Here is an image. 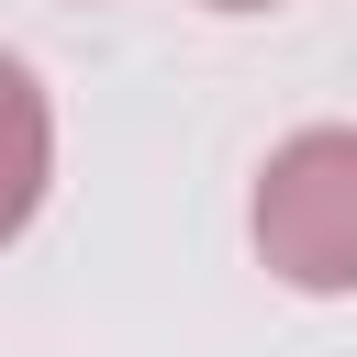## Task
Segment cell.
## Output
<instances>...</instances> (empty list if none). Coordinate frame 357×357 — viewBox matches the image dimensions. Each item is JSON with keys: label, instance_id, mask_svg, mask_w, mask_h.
<instances>
[{"label": "cell", "instance_id": "obj_1", "mask_svg": "<svg viewBox=\"0 0 357 357\" xmlns=\"http://www.w3.org/2000/svg\"><path fill=\"white\" fill-rule=\"evenodd\" d=\"M245 223L290 290H312V301L357 290V123H312V134L268 145Z\"/></svg>", "mask_w": 357, "mask_h": 357}, {"label": "cell", "instance_id": "obj_2", "mask_svg": "<svg viewBox=\"0 0 357 357\" xmlns=\"http://www.w3.org/2000/svg\"><path fill=\"white\" fill-rule=\"evenodd\" d=\"M45 178H56V112H45V78L22 56H0V245L45 212Z\"/></svg>", "mask_w": 357, "mask_h": 357}, {"label": "cell", "instance_id": "obj_3", "mask_svg": "<svg viewBox=\"0 0 357 357\" xmlns=\"http://www.w3.org/2000/svg\"><path fill=\"white\" fill-rule=\"evenodd\" d=\"M201 11H279V0H201Z\"/></svg>", "mask_w": 357, "mask_h": 357}]
</instances>
